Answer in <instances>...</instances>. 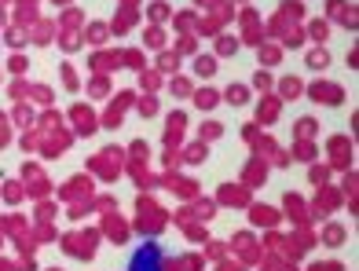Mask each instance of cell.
<instances>
[{
	"mask_svg": "<svg viewBox=\"0 0 359 271\" xmlns=\"http://www.w3.org/2000/svg\"><path fill=\"white\" fill-rule=\"evenodd\" d=\"M162 249L154 246V242H147V246H139L136 249V257H132V264H128V271H162Z\"/></svg>",
	"mask_w": 359,
	"mask_h": 271,
	"instance_id": "1",
	"label": "cell"
}]
</instances>
